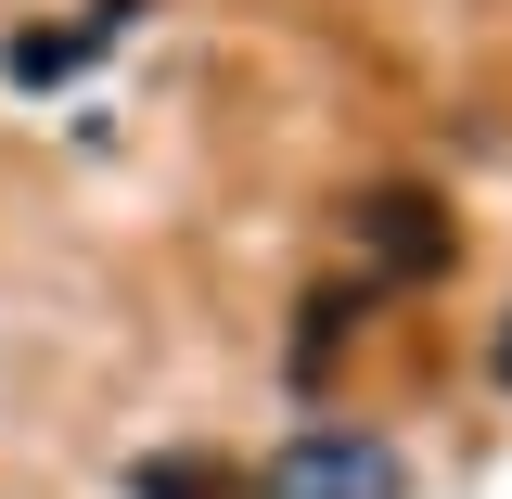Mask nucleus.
Masks as SVG:
<instances>
[{
    "mask_svg": "<svg viewBox=\"0 0 512 499\" xmlns=\"http://www.w3.org/2000/svg\"><path fill=\"white\" fill-rule=\"evenodd\" d=\"M346 244H359V269H372V282H436V269H448V192L372 180L359 205H346Z\"/></svg>",
    "mask_w": 512,
    "mask_h": 499,
    "instance_id": "1",
    "label": "nucleus"
},
{
    "mask_svg": "<svg viewBox=\"0 0 512 499\" xmlns=\"http://www.w3.org/2000/svg\"><path fill=\"white\" fill-rule=\"evenodd\" d=\"M269 499H397V461L372 436H308L269 461Z\"/></svg>",
    "mask_w": 512,
    "mask_h": 499,
    "instance_id": "2",
    "label": "nucleus"
},
{
    "mask_svg": "<svg viewBox=\"0 0 512 499\" xmlns=\"http://www.w3.org/2000/svg\"><path fill=\"white\" fill-rule=\"evenodd\" d=\"M231 487V474H205V461H154V474H141V499H218Z\"/></svg>",
    "mask_w": 512,
    "mask_h": 499,
    "instance_id": "3",
    "label": "nucleus"
},
{
    "mask_svg": "<svg viewBox=\"0 0 512 499\" xmlns=\"http://www.w3.org/2000/svg\"><path fill=\"white\" fill-rule=\"evenodd\" d=\"M500 384H512V333H500Z\"/></svg>",
    "mask_w": 512,
    "mask_h": 499,
    "instance_id": "4",
    "label": "nucleus"
}]
</instances>
